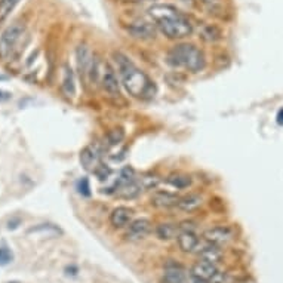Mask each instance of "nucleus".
<instances>
[{
	"label": "nucleus",
	"instance_id": "nucleus-1",
	"mask_svg": "<svg viewBox=\"0 0 283 283\" xmlns=\"http://www.w3.org/2000/svg\"><path fill=\"white\" fill-rule=\"evenodd\" d=\"M113 60L116 63V69L119 76L122 77V83L128 94L132 95L137 99L148 101L156 95V85L154 82L140 70L125 54L114 52Z\"/></svg>",
	"mask_w": 283,
	"mask_h": 283
},
{
	"label": "nucleus",
	"instance_id": "nucleus-2",
	"mask_svg": "<svg viewBox=\"0 0 283 283\" xmlns=\"http://www.w3.org/2000/svg\"><path fill=\"white\" fill-rule=\"evenodd\" d=\"M147 12L157 30L168 39L180 40L189 37L193 33V25L189 18L172 4H153Z\"/></svg>",
	"mask_w": 283,
	"mask_h": 283
},
{
	"label": "nucleus",
	"instance_id": "nucleus-3",
	"mask_svg": "<svg viewBox=\"0 0 283 283\" xmlns=\"http://www.w3.org/2000/svg\"><path fill=\"white\" fill-rule=\"evenodd\" d=\"M168 63L172 67L186 69L190 73H199L205 69L203 52L193 43H178L168 52Z\"/></svg>",
	"mask_w": 283,
	"mask_h": 283
},
{
	"label": "nucleus",
	"instance_id": "nucleus-4",
	"mask_svg": "<svg viewBox=\"0 0 283 283\" xmlns=\"http://www.w3.org/2000/svg\"><path fill=\"white\" fill-rule=\"evenodd\" d=\"M89 80H94L95 83H98L105 92L111 96H119L120 95V85L117 80V76L114 73V70L110 67V64L95 60L94 69L91 71Z\"/></svg>",
	"mask_w": 283,
	"mask_h": 283
},
{
	"label": "nucleus",
	"instance_id": "nucleus-5",
	"mask_svg": "<svg viewBox=\"0 0 283 283\" xmlns=\"http://www.w3.org/2000/svg\"><path fill=\"white\" fill-rule=\"evenodd\" d=\"M25 33V25L22 22H13L10 24L0 36V58L1 60H7L9 57H12L16 45L19 43V40L22 39Z\"/></svg>",
	"mask_w": 283,
	"mask_h": 283
},
{
	"label": "nucleus",
	"instance_id": "nucleus-6",
	"mask_svg": "<svg viewBox=\"0 0 283 283\" xmlns=\"http://www.w3.org/2000/svg\"><path fill=\"white\" fill-rule=\"evenodd\" d=\"M76 61H77V70L82 79L88 80L91 76V71L94 69L95 58L92 51L89 49L88 45L82 43L76 49Z\"/></svg>",
	"mask_w": 283,
	"mask_h": 283
},
{
	"label": "nucleus",
	"instance_id": "nucleus-7",
	"mask_svg": "<svg viewBox=\"0 0 283 283\" xmlns=\"http://www.w3.org/2000/svg\"><path fill=\"white\" fill-rule=\"evenodd\" d=\"M156 30L157 27L154 25L153 21H147V19H135L134 22H131L129 25V34L138 40H151L156 37Z\"/></svg>",
	"mask_w": 283,
	"mask_h": 283
},
{
	"label": "nucleus",
	"instance_id": "nucleus-8",
	"mask_svg": "<svg viewBox=\"0 0 283 283\" xmlns=\"http://www.w3.org/2000/svg\"><path fill=\"white\" fill-rule=\"evenodd\" d=\"M203 239L216 246H225L234 239V233L228 227H213L203 233Z\"/></svg>",
	"mask_w": 283,
	"mask_h": 283
},
{
	"label": "nucleus",
	"instance_id": "nucleus-9",
	"mask_svg": "<svg viewBox=\"0 0 283 283\" xmlns=\"http://www.w3.org/2000/svg\"><path fill=\"white\" fill-rule=\"evenodd\" d=\"M101 153H102V150L98 145L85 147L80 151V163H82V166L89 172H95L96 168L101 165Z\"/></svg>",
	"mask_w": 283,
	"mask_h": 283
},
{
	"label": "nucleus",
	"instance_id": "nucleus-10",
	"mask_svg": "<svg viewBox=\"0 0 283 283\" xmlns=\"http://www.w3.org/2000/svg\"><path fill=\"white\" fill-rule=\"evenodd\" d=\"M218 275V269L215 267V264L208 263V261H197L193 269H191V276L196 279H200L203 282H212V279Z\"/></svg>",
	"mask_w": 283,
	"mask_h": 283
},
{
	"label": "nucleus",
	"instance_id": "nucleus-11",
	"mask_svg": "<svg viewBox=\"0 0 283 283\" xmlns=\"http://www.w3.org/2000/svg\"><path fill=\"white\" fill-rule=\"evenodd\" d=\"M151 231V222L147 218H140L128 225L126 237L129 240H141Z\"/></svg>",
	"mask_w": 283,
	"mask_h": 283
},
{
	"label": "nucleus",
	"instance_id": "nucleus-12",
	"mask_svg": "<svg viewBox=\"0 0 283 283\" xmlns=\"http://www.w3.org/2000/svg\"><path fill=\"white\" fill-rule=\"evenodd\" d=\"M132 218H134V211L132 209H129L126 206H117L110 213V224L114 228H123V227H128L132 222Z\"/></svg>",
	"mask_w": 283,
	"mask_h": 283
},
{
	"label": "nucleus",
	"instance_id": "nucleus-13",
	"mask_svg": "<svg viewBox=\"0 0 283 283\" xmlns=\"http://www.w3.org/2000/svg\"><path fill=\"white\" fill-rule=\"evenodd\" d=\"M180 200V196L169 193V191H156L151 196V205L160 209H168V208H177Z\"/></svg>",
	"mask_w": 283,
	"mask_h": 283
},
{
	"label": "nucleus",
	"instance_id": "nucleus-14",
	"mask_svg": "<svg viewBox=\"0 0 283 283\" xmlns=\"http://www.w3.org/2000/svg\"><path fill=\"white\" fill-rule=\"evenodd\" d=\"M61 89L67 98H73L76 95V79L71 67L69 64L63 66V80H61Z\"/></svg>",
	"mask_w": 283,
	"mask_h": 283
},
{
	"label": "nucleus",
	"instance_id": "nucleus-15",
	"mask_svg": "<svg viewBox=\"0 0 283 283\" xmlns=\"http://www.w3.org/2000/svg\"><path fill=\"white\" fill-rule=\"evenodd\" d=\"M205 242H206V240H205ZM199 257H200V260H203V261L216 264V263H219V261L222 260V252H221L219 246L206 242V243L199 249Z\"/></svg>",
	"mask_w": 283,
	"mask_h": 283
},
{
	"label": "nucleus",
	"instance_id": "nucleus-16",
	"mask_svg": "<svg viewBox=\"0 0 283 283\" xmlns=\"http://www.w3.org/2000/svg\"><path fill=\"white\" fill-rule=\"evenodd\" d=\"M142 187L140 186L138 183V178L132 183H128V184H123V186H117L114 189V194L119 197V199H125V200H131V199H135L141 194Z\"/></svg>",
	"mask_w": 283,
	"mask_h": 283
},
{
	"label": "nucleus",
	"instance_id": "nucleus-17",
	"mask_svg": "<svg viewBox=\"0 0 283 283\" xmlns=\"http://www.w3.org/2000/svg\"><path fill=\"white\" fill-rule=\"evenodd\" d=\"M165 282L166 283H186L187 273L180 264H168L165 269Z\"/></svg>",
	"mask_w": 283,
	"mask_h": 283
},
{
	"label": "nucleus",
	"instance_id": "nucleus-18",
	"mask_svg": "<svg viewBox=\"0 0 283 283\" xmlns=\"http://www.w3.org/2000/svg\"><path fill=\"white\" fill-rule=\"evenodd\" d=\"M177 240H178L180 249L183 252H193V251H196L197 246H199V243H200L199 237L196 236L194 231H180Z\"/></svg>",
	"mask_w": 283,
	"mask_h": 283
},
{
	"label": "nucleus",
	"instance_id": "nucleus-19",
	"mask_svg": "<svg viewBox=\"0 0 283 283\" xmlns=\"http://www.w3.org/2000/svg\"><path fill=\"white\" fill-rule=\"evenodd\" d=\"M202 203H203L202 196L193 193V194H187V196H184V197H180L177 208H178L180 211H184V212H193V211L199 209V208L202 206Z\"/></svg>",
	"mask_w": 283,
	"mask_h": 283
},
{
	"label": "nucleus",
	"instance_id": "nucleus-20",
	"mask_svg": "<svg viewBox=\"0 0 283 283\" xmlns=\"http://www.w3.org/2000/svg\"><path fill=\"white\" fill-rule=\"evenodd\" d=\"M27 234H42V236H46V237H57V236H61L63 231L61 228H58L57 225L54 224H39V225H34L31 228L27 230Z\"/></svg>",
	"mask_w": 283,
	"mask_h": 283
},
{
	"label": "nucleus",
	"instance_id": "nucleus-21",
	"mask_svg": "<svg viewBox=\"0 0 283 283\" xmlns=\"http://www.w3.org/2000/svg\"><path fill=\"white\" fill-rule=\"evenodd\" d=\"M156 234H157V237L162 239V240L175 239V237H178V234H180V225L171 224V222L159 224V225L156 227Z\"/></svg>",
	"mask_w": 283,
	"mask_h": 283
},
{
	"label": "nucleus",
	"instance_id": "nucleus-22",
	"mask_svg": "<svg viewBox=\"0 0 283 283\" xmlns=\"http://www.w3.org/2000/svg\"><path fill=\"white\" fill-rule=\"evenodd\" d=\"M200 36H202V39L206 40V42H216V40L221 39V31H219L215 25L208 24V25H205V27L202 28Z\"/></svg>",
	"mask_w": 283,
	"mask_h": 283
},
{
	"label": "nucleus",
	"instance_id": "nucleus-23",
	"mask_svg": "<svg viewBox=\"0 0 283 283\" xmlns=\"http://www.w3.org/2000/svg\"><path fill=\"white\" fill-rule=\"evenodd\" d=\"M138 183H140V186L142 187V190H153L159 186L160 180H159L157 175H153V174H144L142 177L138 178Z\"/></svg>",
	"mask_w": 283,
	"mask_h": 283
},
{
	"label": "nucleus",
	"instance_id": "nucleus-24",
	"mask_svg": "<svg viewBox=\"0 0 283 283\" xmlns=\"http://www.w3.org/2000/svg\"><path fill=\"white\" fill-rule=\"evenodd\" d=\"M21 0H0V21H4Z\"/></svg>",
	"mask_w": 283,
	"mask_h": 283
},
{
	"label": "nucleus",
	"instance_id": "nucleus-25",
	"mask_svg": "<svg viewBox=\"0 0 283 283\" xmlns=\"http://www.w3.org/2000/svg\"><path fill=\"white\" fill-rule=\"evenodd\" d=\"M168 181L174 187H177V189L180 190L187 189L190 184H191V180H190V177H187V175H172V177H169Z\"/></svg>",
	"mask_w": 283,
	"mask_h": 283
},
{
	"label": "nucleus",
	"instance_id": "nucleus-26",
	"mask_svg": "<svg viewBox=\"0 0 283 283\" xmlns=\"http://www.w3.org/2000/svg\"><path fill=\"white\" fill-rule=\"evenodd\" d=\"M125 138V134L122 129H111L108 134H107V142L110 145H119Z\"/></svg>",
	"mask_w": 283,
	"mask_h": 283
},
{
	"label": "nucleus",
	"instance_id": "nucleus-27",
	"mask_svg": "<svg viewBox=\"0 0 283 283\" xmlns=\"http://www.w3.org/2000/svg\"><path fill=\"white\" fill-rule=\"evenodd\" d=\"M13 261V254L12 251L6 246V245H1L0 246V266H7Z\"/></svg>",
	"mask_w": 283,
	"mask_h": 283
},
{
	"label": "nucleus",
	"instance_id": "nucleus-28",
	"mask_svg": "<svg viewBox=\"0 0 283 283\" xmlns=\"http://www.w3.org/2000/svg\"><path fill=\"white\" fill-rule=\"evenodd\" d=\"M77 190L82 196H91V186H89V181L86 178H82L79 183H77Z\"/></svg>",
	"mask_w": 283,
	"mask_h": 283
},
{
	"label": "nucleus",
	"instance_id": "nucleus-29",
	"mask_svg": "<svg viewBox=\"0 0 283 283\" xmlns=\"http://www.w3.org/2000/svg\"><path fill=\"white\" fill-rule=\"evenodd\" d=\"M203 4H205V7H208L211 12H216V10H219L221 9V3H219V0H200Z\"/></svg>",
	"mask_w": 283,
	"mask_h": 283
},
{
	"label": "nucleus",
	"instance_id": "nucleus-30",
	"mask_svg": "<svg viewBox=\"0 0 283 283\" xmlns=\"http://www.w3.org/2000/svg\"><path fill=\"white\" fill-rule=\"evenodd\" d=\"M19 224H21V219H19V218L10 219V221L7 222V230H15Z\"/></svg>",
	"mask_w": 283,
	"mask_h": 283
},
{
	"label": "nucleus",
	"instance_id": "nucleus-31",
	"mask_svg": "<svg viewBox=\"0 0 283 283\" xmlns=\"http://www.w3.org/2000/svg\"><path fill=\"white\" fill-rule=\"evenodd\" d=\"M9 98H10V94H9V92H4V91H1V89H0V102L7 101Z\"/></svg>",
	"mask_w": 283,
	"mask_h": 283
},
{
	"label": "nucleus",
	"instance_id": "nucleus-32",
	"mask_svg": "<svg viewBox=\"0 0 283 283\" xmlns=\"http://www.w3.org/2000/svg\"><path fill=\"white\" fill-rule=\"evenodd\" d=\"M276 119H278V123H279V125H283V108H281V110L278 111V117H276Z\"/></svg>",
	"mask_w": 283,
	"mask_h": 283
},
{
	"label": "nucleus",
	"instance_id": "nucleus-33",
	"mask_svg": "<svg viewBox=\"0 0 283 283\" xmlns=\"http://www.w3.org/2000/svg\"><path fill=\"white\" fill-rule=\"evenodd\" d=\"M187 283H206V282H203V281H200V279H196V278H190V279H187Z\"/></svg>",
	"mask_w": 283,
	"mask_h": 283
},
{
	"label": "nucleus",
	"instance_id": "nucleus-34",
	"mask_svg": "<svg viewBox=\"0 0 283 283\" xmlns=\"http://www.w3.org/2000/svg\"><path fill=\"white\" fill-rule=\"evenodd\" d=\"M9 77L7 76H3V74H0V80H7Z\"/></svg>",
	"mask_w": 283,
	"mask_h": 283
},
{
	"label": "nucleus",
	"instance_id": "nucleus-35",
	"mask_svg": "<svg viewBox=\"0 0 283 283\" xmlns=\"http://www.w3.org/2000/svg\"><path fill=\"white\" fill-rule=\"evenodd\" d=\"M183 1H186V3H193L194 0H183Z\"/></svg>",
	"mask_w": 283,
	"mask_h": 283
}]
</instances>
